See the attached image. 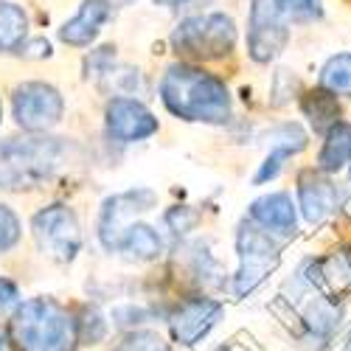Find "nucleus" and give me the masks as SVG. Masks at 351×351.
I'll list each match as a JSON object with an SVG mask.
<instances>
[{"label":"nucleus","mask_w":351,"mask_h":351,"mask_svg":"<svg viewBox=\"0 0 351 351\" xmlns=\"http://www.w3.org/2000/svg\"><path fill=\"white\" fill-rule=\"evenodd\" d=\"M160 99L183 121L222 124L230 115V96L222 79L194 65H171L160 79Z\"/></svg>","instance_id":"nucleus-1"},{"label":"nucleus","mask_w":351,"mask_h":351,"mask_svg":"<svg viewBox=\"0 0 351 351\" xmlns=\"http://www.w3.org/2000/svg\"><path fill=\"white\" fill-rule=\"evenodd\" d=\"M71 146L65 138H9L0 141V189L20 191L51 180L62 169Z\"/></svg>","instance_id":"nucleus-2"},{"label":"nucleus","mask_w":351,"mask_h":351,"mask_svg":"<svg viewBox=\"0 0 351 351\" xmlns=\"http://www.w3.org/2000/svg\"><path fill=\"white\" fill-rule=\"evenodd\" d=\"M12 335L20 351H76V320L53 298H28L17 306Z\"/></svg>","instance_id":"nucleus-3"},{"label":"nucleus","mask_w":351,"mask_h":351,"mask_svg":"<svg viewBox=\"0 0 351 351\" xmlns=\"http://www.w3.org/2000/svg\"><path fill=\"white\" fill-rule=\"evenodd\" d=\"M233 43H237V25L222 12L186 17L171 32L174 51L191 56V60H219L230 53Z\"/></svg>","instance_id":"nucleus-4"},{"label":"nucleus","mask_w":351,"mask_h":351,"mask_svg":"<svg viewBox=\"0 0 351 351\" xmlns=\"http://www.w3.org/2000/svg\"><path fill=\"white\" fill-rule=\"evenodd\" d=\"M237 250H239V270L233 276V292L245 298L276 270L278 245L267 230L247 222L237 233Z\"/></svg>","instance_id":"nucleus-5"},{"label":"nucleus","mask_w":351,"mask_h":351,"mask_svg":"<svg viewBox=\"0 0 351 351\" xmlns=\"http://www.w3.org/2000/svg\"><path fill=\"white\" fill-rule=\"evenodd\" d=\"M12 112L17 127H23L25 132H45L62 121L65 99L53 84L25 82L12 96Z\"/></svg>","instance_id":"nucleus-6"},{"label":"nucleus","mask_w":351,"mask_h":351,"mask_svg":"<svg viewBox=\"0 0 351 351\" xmlns=\"http://www.w3.org/2000/svg\"><path fill=\"white\" fill-rule=\"evenodd\" d=\"M34 239L45 256L53 261H73L82 250V230L79 219L68 206H48L32 219Z\"/></svg>","instance_id":"nucleus-7"},{"label":"nucleus","mask_w":351,"mask_h":351,"mask_svg":"<svg viewBox=\"0 0 351 351\" xmlns=\"http://www.w3.org/2000/svg\"><path fill=\"white\" fill-rule=\"evenodd\" d=\"M289 20L278 12L276 0H253L247 20V53L256 62H270L287 48Z\"/></svg>","instance_id":"nucleus-8"},{"label":"nucleus","mask_w":351,"mask_h":351,"mask_svg":"<svg viewBox=\"0 0 351 351\" xmlns=\"http://www.w3.org/2000/svg\"><path fill=\"white\" fill-rule=\"evenodd\" d=\"M104 121H107V135L119 143L146 141L158 132V119L152 115V110L130 96L110 99L104 110Z\"/></svg>","instance_id":"nucleus-9"},{"label":"nucleus","mask_w":351,"mask_h":351,"mask_svg":"<svg viewBox=\"0 0 351 351\" xmlns=\"http://www.w3.org/2000/svg\"><path fill=\"white\" fill-rule=\"evenodd\" d=\"M222 304L214 298H189L174 309L169 326H171V337L180 346H194L206 337L219 320H222Z\"/></svg>","instance_id":"nucleus-10"},{"label":"nucleus","mask_w":351,"mask_h":351,"mask_svg":"<svg viewBox=\"0 0 351 351\" xmlns=\"http://www.w3.org/2000/svg\"><path fill=\"white\" fill-rule=\"evenodd\" d=\"M155 191L149 189H132L127 194L119 197H110L101 208V219H99V239L107 250L119 247V237L124 230V219L135 211H149L155 206Z\"/></svg>","instance_id":"nucleus-11"},{"label":"nucleus","mask_w":351,"mask_h":351,"mask_svg":"<svg viewBox=\"0 0 351 351\" xmlns=\"http://www.w3.org/2000/svg\"><path fill=\"white\" fill-rule=\"evenodd\" d=\"M298 199L309 225H320L329 219L340 206V189L320 171H301L298 178Z\"/></svg>","instance_id":"nucleus-12"},{"label":"nucleus","mask_w":351,"mask_h":351,"mask_svg":"<svg viewBox=\"0 0 351 351\" xmlns=\"http://www.w3.org/2000/svg\"><path fill=\"white\" fill-rule=\"evenodd\" d=\"M112 20V3L110 0H84L79 12L60 28V40L73 48H87L101 32V25Z\"/></svg>","instance_id":"nucleus-13"},{"label":"nucleus","mask_w":351,"mask_h":351,"mask_svg":"<svg viewBox=\"0 0 351 351\" xmlns=\"http://www.w3.org/2000/svg\"><path fill=\"white\" fill-rule=\"evenodd\" d=\"M250 222L267 230L270 237H292L295 233V206L287 191H273L267 197H258L250 206Z\"/></svg>","instance_id":"nucleus-14"},{"label":"nucleus","mask_w":351,"mask_h":351,"mask_svg":"<svg viewBox=\"0 0 351 351\" xmlns=\"http://www.w3.org/2000/svg\"><path fill=\"white\" fill-rule=\"evenodd\" d=\"M340 317H343V309L337 301H332L326 295H315L304 309L301 326L315 340H329L340 326Z\"/></svg>","instance_id":"nucleus-15"},{"label":"nucleus","mask_w":351,"mask_h":351,"mask_svg":"<svg viewBox=\"0 0 351 351\" xmlns=\"http://www.w3.org/2000/svg\"><path fill=\"white\" fill-rule=\"evenodd\" d=\"M127 253L130 258H138V261H152L160 256L163 250V242L158 237V230L152 225H143V222H132V225H124L121 237H119V247Z\"/></svg>","instance_id":"nucleus-16"},{"label":"nucleus","mask_w":351,"mask_h":351,"mask_svg":"<svg viewBox=\"0 0 351 351\" xmlns=\"http://www.w3.org/2000/svg\"><path fill=\"white\" fill-rule=\"evenodd\" d=\"M348 160H351V124L337 121L326 132L324 149H320V155H317V169L332 174V171H340Z\"/></svg>","instance_id":"nucleus-17"},{"label":"nucleus","mask_w":351,"mask_h":351,"mask_svg":"<svg viewBox=\"0 0 351 351\" xmlns=\"http://www.w3.org/2000/svg\"><path fill=\"white\" fill-rule=\"evenodd\" d=\"M28 34V14L12 0H0V51H20Z\"/></svg>","instance_id":"nucleus-18"},{"label":"nucleus","mask_w":351,"mask_h":351,"mask_svg":"<svg viewBox=\"0 0 351 351\" xmlns=\"http://www.w3.org/2000/svg\"><path fill=\"white\" fill-rule=\"evenodd\" d=\"M301 107H304V115L309 119V124L317 130V132H329L340 119V110H337V96H332V93H326L324 87H317V90H312V93H306L304 96V101H301Z\"/></svg>","instance_id":"nucleus-19"},{"label":"nucleus","mask_w":351,"mask_h":351,"mask_svg":"<svg viewBox=\"0 0 351 351\" xmlns=\"http://www.w3.org/2000/svg\"><path fill=\"white\" fill-rule=\"evenodd\" d=\"M320 87L332 96H351V53H335L324 65Z\"/></svg>","instance_id":"nucleus-20"},{"label":"nucleus","mask_w":351,"mask_h":351,"mask_svg":"<svg viewBox=\"0 0 351 351\" xmlns=\"http://www.w3.org/2000/svg\"><path fill=\"white\" fill-rule=\"evenodd\" d=\"M265 141L270 146V152H281L284 158H289V155H298L306 146V132L298 124L287 121V124H278L276 130H270L265 135Z\"/></svg>","instance_id":"nucleus-21"},{"label":"nucleus","mask_w":351,"mask_h":351,"mask_svg":"<svg viewBox=\"0 0 351 351\" xmlns=\"http://www.w3.org/2000/svg\"><path fill=\"white\" fill-rule=\"evenodd\" d=\"M320 261H324V281H326V287H332L337 292L351 289V247H340L329 258H320Z\"/></svg>","instance_id":"nucleus-22"},{"label":"nucleus","mask_w":351,"mask_h":351,"mask_svg":"<svg viewBox=\"0 0 351 351\" xmlns=\"http://www.w3.org/2000/svg\"><path fill=\"white\" fill-rule=\"evenodd\" d=\"M276 6L287 20L295 23H312L324 14V0H276Z\"/></svg>","instance_id":"nucleus-23"},{"label":"nucleus","mask_w":351,"mask_h":351,"mask_svg":"<svg viewBox=\"0 0 351 351\" xmlns=\"http://www.w3.org/2000/svg\"><path fill=\"white\" fill-rule=\"evenodd\" d=\"M107 335V320L96 306H87L82 312V320H76V337L84 343H99Z\"/></svg>","instance_id":"nucleus-24"},{"label":"nucleus","mask_w":351,"mask_h":351,"mask_svg":"<svg viewBox=\"0 0 351 351\" xmlns=\"http://www.w3.org/2000/svg\"><path fill=\"white\" fill-rule=\"evenodd\" d=\"M20 233H23V228H20L17 214L9 206H0V253L12 250L20 242Z\"/></svg>","instance_id":"nucleus-25"},{"label":"nucleus","mask_w":351,"mask_h":351,"mask_svg":"<svg viewBox=\"0 0 351 351\" xmlns=\"http://www.w3.org/2000/svg\"><path fill=\"white\" fill-rule=\"evenodd\" d=\"M197 219H199V214L191 211L189 206H174V208L166 211V225H169L174 233H189V230L197 225Z\"/></svg>","instance_id":"nucleus-26"},{"label":"nucleus","mask_w":351,"mask_h":351,"mask_svg":"<svg viewBox=\"0 0 351 351\" xmlns=\"http://www.w3.org/2000/svg\"><path fill=\"white\" fill-rule=\"evenodd\" d=\"M112 62H115V48L112 45H104L99 51H93L87 56V76H101V73H110L112 71Z\"/></svg>","instance_id":"nucleus-27"},{"label":"nucleus","mask_w":351,"mask_h":351,"mask_svg":"<svg viewBox=\"0 0 351 351\" xmlns=\"http://www.w3.org/2000/svg\"><path fill=\"white\" fill-rule=\"evenodd\" d=\"M287 158L281 155V152H270L267 158H265V163H261L258 166V171H256V178H253V183H267V180H273L276 178V174L281 171V163H284Z\"/></svg>","instance_id":"nucleus-28"},{"label":"nucleus","mask_w":351,"mask_h":351,"mask_svg":"<svg viewBox=\"0 0 351 351\" xmlns=\"http://www.w3.org/2000/svg\"><path fill=\"white\" fill-rule=\"evenodd\" d=\"M20 304V287L12 278H0V309H9Z\"/></svg>","instance_id":"nucleus-29"},{"label":"nucleus","mask_w":351,"mask_h":351,"mask_svg":"<svg viewBox=\"0 0 351 351\" xmlns=\"http://www.w3.org/2000/svg\"><path fill=\"white\" fill-rule=\"evenodd\" d=\"M20 53L28 56V60H43V56H51V43L43 40V37L34 40V43H28V45L23 43V45H20Z\"/></svg>","instance_id":"nucleus-30"},{"label":"nucleus","mask_w":351,"mask_h":351,"mask_svg":"<svg viewBox=\"0 0 351 351\" xmlns=\"http://www.w3.org/2000/svg\"><path fill=\"white\" fill-rule=\"evenodd\" d=\"M158 6H166V9H174V6H180V3H186V0H155Z\"/></svg>","instance_id":"nucleus-31"},{"label":"nucleus","mask_w":351,"mask_h":351,"mask_svg":"<svg viewBox=\"0 0 351 351\" xmlns=\"http://www.w3.org/2000/svg\"><path fill=\"white\" fill-rule=\"evenodd\" d=\"M0 351H6V343H3V335H0Z\"/></svg>","instance_id":"nucleus-32"},{"label":"nucleus","mask_w":351,"mask_h":351,"mask_svg":"<svg viewBox=\"0 0 351 351\" xmlns=\"http://www.w3.org/2000/svg\"><path fill=\"white\" fill-rule=\"evenodd\" d=\"M0 121H3V104H0Z\"/></svg>","instance_id":"nucleus-33"},{"label":"nucleus","mask_w":351,"mask_h":351,"mask_svg":"<svg viewBox=\"0 0 351 351\" xmlns=\"http://www.w3.org/2000/svg\"><path fill=\"white\" fill-rule=\"evenodd\" d=\"M348 351H351V337H348Z\"/></svg>","instance_id":"nucleus-34"},{"label":"nucleus","mask_w":351,"mask_h":351,"mask_svg":"<svg viewBox=\"0 0 351 351\" xmlns=\"http://www.w3.org/2000/svg\"><path fill=\"white\" fill-rule=\"evenodd\" d=\"M348 163H351V160H348Z\"/></svg>","instance_id":"nucleus-35"}]
</instances>
